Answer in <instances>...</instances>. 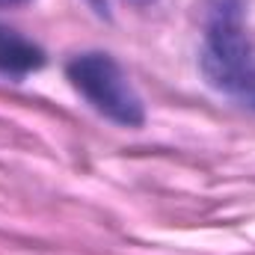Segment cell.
I'll return each mask as SVG.
<instances>
[{
    "mask_svg": "<svg viewBox=\"0 0 255 255\" xmlns=\"http://www.w3.org/2000/svg\"><path fill=\"white\" fill-rule=\"evenodd\" d=\"M199 65L217 92L255 110V48L244 33L241 0H208Z\"/></svg>",
    "mask_w": 255,
    "mask_h": 255,
    "instance_id": "6da1fadb",
    "label": "cell"
},
{
    "mask_svg": "<svg viewBox=\"0 0 255 255\" xmlns=\"http://www.w3.org/2000/svg\"><path fill=\"white\" fill-rule=\"evenodd\" d=\"M65 74L71 86L86 98V104L104 119L122 128H139L145 122L142 98L110 54H77L74 60H68Z\"/></svg>",
    "mask_w": 255,
    "mask_h": 255,
    "instance_id": "7a4b0ae2",
    "label": "cell"
},
{
    "mask_svg": "<svg viewBox=\"0 0 255 255\" xmlns=\"http://www.w3.org/2000/svg\"><path fill=\"white\" fill-rule=\"evenodd\" d=\"M42 65H45V51L36 42L0 24V74L18 80V77H27L30 71H39Z\"/></svg>",
    "mask_w": 255,
    "mask_h": 255,
    "instance_id": "3957f363",
    "label": "cell"
},
{
    "mask_svg": "<svg viewBox=\"0 0 255 255\" xmlns=\"http://www.w3.org/2000/svg\"><path fill=\"white\" fill-rule=\"evenodd\" d=\"M125 3H133V6H148V3H154V0H125Z\"/></svg>",
    "mask_w": 255,
    "mask_h": 255,
    "instance_id": "277c9868",
    "label": "cell"
},
{
    "mask_svg": "<svg viewBox=\"0 0 255 255\" xmlns=\"http://www.w3.org/2000/svg\"><path fill=\"white\" fill-rule=\"evenodd\" d=\"M0 3H21V0H0Z\"/></svg>",
    "mask_w": 255,
    "mask_h": 255,
    "instance_id": "5b68a950",
    "label": "cell"
}]
</instances>
